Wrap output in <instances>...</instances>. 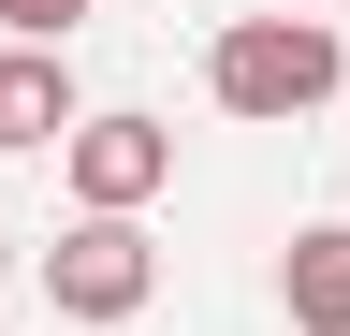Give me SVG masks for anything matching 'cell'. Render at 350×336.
<instances>
[{
  "instance_id": "6da1fadb",
  "label": "cell",
  "mask_w": 350,
  "mask_h": 336,
  "mask_svg": "<svg viewBox=\"0 0 350 336\" xmlns=\"http://www.w3.org/2000/svg\"><path fill=\"white\" fill-rule=\"evenodd\" d=\"M336 15H234L204 44V88H219V117H248V132H292V117H321L336 103Z\"/></svg>"
},
{
  "instance_id": "7a4b0ae2",
  "label": "cell",
  "mask_w": 350,
  "mask_h": 336,
  "mask_svg": "<svg viewBox=\"0 0 350 336\" xmlns=\"http://www.w3.org/2000/svg\"><path fill=\"white\" fill-rule=\"evenodd\" d=\"M59 176H73V220H146V205L175 190V132L161 117H73V146H59Z\"/></svg>"
},
{
  "instance_id": "3957f363",
  "label": "cell",
  "mask_w": 350,
  "mask_h": 336,
  "mask_svg": "<svg viewBox=\"0 0 350 336\" xmlns=\"http://www.w3.org/2000/svg\"><path fill=\"white\" fill-rule=\"evenodd\" d=\"M146 292H161L146 220H73L59 248H44V307L59 322H146Z\"/></svg>"
},
{
  "instance_id": "277c9868",
  "label": "cell",
  "mask_w": 350,
  "mask_h": 336,
  "mask_svg": "<svg viewBox=\"0 0 350 336\" xmlns=\"http://www.w3.org/2000/svg\"><path fill=\"white\" fill-rule=\"evenodd\" d=\"M73 59L59 44H0V146H73Z\"/></svg>"
},
{
  "instance_id": "5b68a950",
  "label": "cell",
  "mask_w": 350,
  "mask_h": 336,
  "mask_svg": "<svg viewBox=\"0 0 350 336\" xmlns=\"http://www.w3.org/2000/svg\"><path fill=\"white\" fill-rule=\"evenodd\" d=\"M278 307H292V336H350V220H306L278 248Z\"/></svg>"
},
{
  "instance_id": "8992f818",
  "label": "cell",
  "mask_w": 350,
  "mask_h": 336,
  "mask_svg": "<svg viewBox=\"0 0 350 336\" xmlns=\"http://www.w3.org/2000/svg\"><path fill=\"white\" fill-rule=\"evenodd\" d=\"M103 0H0V44H73Z\"/></svg>"
},
{
  "instance_id": "52a82bcc",
  "label": "cell",
  "mask_w": 350,
  "mask_h": 336,
  "mask_svg": "<svg viewBox=\"0 0 350 336\" xmlns=\"http://www.w3.org/2000/svg\"><path fill=\"white\" fill-rule=\"evenodd\" d=\"M0 278H15V234H0Z\"/></svg>"
},
{
  "instance_id": "ba28073f",
  "label": "cell",
  "mask_w": 350,
  "mask_h": 336,
  "mask_svg": "<svg viewBox=\"0 0 350 336\" xmlns=\"http://www.w3.org/2000/svg\"><path fill=\"white\" fill-rule=\"evenodd\" d=\"M292 15H336V0H292Z\"/></svg>"
}]
</instances>
